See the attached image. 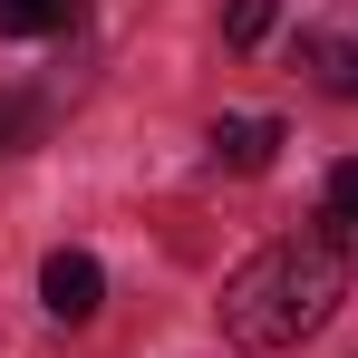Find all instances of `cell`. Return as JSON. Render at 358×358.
I'll list each match as a JSON object with an SVG mask.
<instances>
[{
    "label": "cell",
    "instance_id": "cell-1",
    "mask_svg": "<svg viewBox=\"0 0 358 358\" xmlns=\"http://www.w3.org/2000/svg\"><path fill=\"white\" fill-rule=\"evenodd\" d=\"M339 300H349V252H339L329 233H291V242L252 252L233 281H223V339L252 349V358L300 349Z\"/></svg>",
    "mask_w": 358,
    "mask_h": 358
},
{
    "label": "cell",
    "instance_id": "cell-2",
    "mask_svg": "<svg viewBox=\"0 0 358 358\" xmlns=\"http://www.w3.org/2000/svg\"><path fill=\"white\" fill-rule=\"evenodd\" d=\"M39 300H49V320H97L107 310V271H97V252H49L39 262Z\"/></svg>",
    "mask_w": 358,
    "mask_h": 358
},
{
    "label": "cell",
    "instance_id": "cell-3",
    "mask_svg": "<svg viewBox=\"0 0 358 358\" xmlns=\"http://www.w3.org/2000/svg\"><path fill=\"white\" fill-rule=\"evenodd\" d=\"M281 155V126L271 117H213V165H233V175H262Z\"/></svg>",
    "mask_w": 358,
    "mask_h": 358
},
{
    "label": "cell",
    "instance_id": "cell-4",
    "mask_svg": "<svg viewBox=\"0 0 358 358\" xmlns=\"http://www.w3.org/2000/svg\"><path fill=\"white\" fill-rule=\"evenodd\" d=\"M300 68L329 97H358V29H300Z\"/></svg>",
    "mask_w": 358,
    "mask_h": 358
},
{
    "label": "cell",
    "instance_id": "cell-5",
    "mask_svg": "<svg viewBox=\"0 0 358 358\" xmlns=\"http://www.w3.org/2000/svg\"><path fill=\"white\" fill-rule=\"evenodd\" d=\"M87 0H0V39H68Z\"/></svg>",
    "mask_w": 358,
    "mask_h": 358
},
{
    "label": "cell",
    "instance_id": "cell-6",
    "mask_svg": "<svg viewBox=\"0 0 358 358\" xmlns=\"http://www.w3.org/2000/svg\"><path fill=\"white\" fill-rule=\"evenodd\" d=\"M320 223H329V242H339V252H358V155H349V165H329Z\"/></svg>",
    "mask_w": 358,
    "mask_h": 358
},
{
    "label": "cell",
    "instance_id": "cell-7",
    "mask_svg": "<svg viewBox=\"0 0 358 358\" xmlns=\"http://www.w3.org/2000/svg\"><path fill=\"white\" fill-rule=\"evenodd\" d=\"M49 136V97H0V155H29Z\"/></svg>",
    "mask_w": 358,
    "mask_h": 358
},
{
    "label": "cell",
    "instance_id": "cell-8",
    "mask_svg": "<svg viewBox=\"0 0 358 358\" xmlns=\"http://www.w3.org/2000/svg\"><path fill=\"white\" fill-rule=\"evenodd\" d=\"M271 20H281V0H233V10H223V39H233V49H262Z\"/></svg>",
    "mask_w": 358,
    "mask_h": 358
}]
</instances>
